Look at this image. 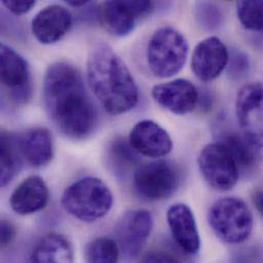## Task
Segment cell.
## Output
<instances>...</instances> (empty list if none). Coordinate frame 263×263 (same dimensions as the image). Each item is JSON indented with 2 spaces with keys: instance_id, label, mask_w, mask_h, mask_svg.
I'll return each mask as SVG.
<instances>
[{
  "instance_id": "obj_16",
  "label": "cell",
  "mask_w": 263,
  "mask_h": 263,
  "mask_svg": "<svg viewBox=\"0 0 263 263\" xmlns=\"http://www.w3.org/2000/svg\"><path fill=\"white\" fill-rule=\"evenodd\" d=\"M73 16L63 5L52 4L41 9L32 20L31 30L41 44L59 42L71 29Z\"/></svg>"
},
{
  "instance_id": "obj_19",
  "label": "cell",
  "mask_w": 263,
  "mask_h": 263,
  "mask_svg": "<svg viewBox=\"0 0 263 263\" xmlns=\"http://www.w3.org/2000/svg\"><path fill=\"white\" fill-rule=\"evenodd\" d=\"M217 142L221 143L236 161L240 172L252 171L259 161V151L241 132L229 130L219 135Z\"/></svg>"
},
{
  "instance_id": "obj_13",
  "label": "cell",
  "mask_w": 263,
  "mask_h": 263,
  "mask_svg": "<svg viewBox=\"0 0 263 263\" xmlns=\"http://www.w3.org/2000/svg\"><path fill=\"white\" fill-rule=\"evenodd\" d=\"M152 97L157 104L175 115L193 112L199 103L198 88L186 79H175L155 85Z\"/></svg>"
},
{
  "instance_id": "obj_22",
  "label": "cell",
  "mask_w": 263,
  "mask_h": 263,
  "mask_svg": "<svg viewBox=\"0 0 263 263\" xmlns=\"http://www.w3.org/2000/svg\"><path fill=\"white\" fill-rule=\"evenodd\" d=\"M120 248L118 243L107 237H100L85 248V258L87 263H118Z\"/></svg>"
},
{
  "instance_id": "obj_8",
  "label": "cell",
  "mask_w": 263,
  "mask_h": 263,
  "mask_svg": "<svg viewBox=\"0 0 263 263\" xmlns=\"http://www.w3.org/2000/svg\"><path fill=\"white\" fill-rule=\"evenodd\" d=\"M236 115L242 133L263 148V83L244 85L237 97Z\"/></svg>"
},
{
  "instance_id": "obj_28",
  "label": "cell",
  "mask_w": 263,
  "mask_h": 263,
  "mask_svg": "<svg viewBox=\"0 0 263 263\" xmlns=\"http://www.w3.org/2000/svg\"><path fill=\"white\" fill-rule=\"evenodd\" d=\"M2 5L9 10L11 13L15 15H21L29 12L35 5L36 1H11V0H3Z\"/></svg>"
},
{
  "instance_id": "obj_24",
  "label": "cell",
  "mask_w": 263,
  "mask_h": 263,
  "mask_svg": "<svg viewBox=\"0 0 263 263\" xmlns=\"http://www.w3.org/2000/svg\"><path fill=\"white\" fill-rule=\"evenodd\" d=\"M110 155L113 163L124 169V171L138 163V154L132 148L129 141L123 137H118L114 140L110 147Z\"/></svg>"
},
{
  "instance_id": "obj_14",
  "label": "cell",
  "mask_w": 263,
  "mask_h": 263,
  "mask_svg": "<svg viewBox=\"0 0 263 263\" xmlns=\"http://www.w3.org/2000/svg\"><path fill=\"white\" fill-rule=\"evenodd\" d=\"M168 227L176 245L187 255H196L201 249V238L192 209L182 203L170 206L166 213Z\"/></svg>"
},
{
  "instance_id": "obj_5",
  "label": "cell",
  "mask_w": 263,
  "mask_h": 263,
  "mask_svg": "<svg viewBox=\"0 0 263 263\" xmlns=\"http://www.w3.org/2000/svg\"><path fill=\"white\" fill-rule=\"evenodd\" d=\"M208 222L216 237L231 245L247 241L254 228V218L249 206L237 197L217 200L209 210Z\"/></svg>"
},
{
  "instance_id": "obj_26",
  "label": "cell",
  "mask_w": 263,
  "mask_h": 263,
  "mask_svg": "<svg viewBox=\"0 0 263 263\" xmlns=\"http://www.w3.org/2000/svg\"><path fill=\"white\" fill-rule=\"evenodd\" d=\"M227 69L231 79L240 80L248 74L250 70V60L248 55L243 51L234 49L230 52Z\"/></svg>"
},
{
  "instance_id": "obj_4",
  "label": "cell",
  "mask_w": 263,
  "mask_h": 263,
  "mask_svg": "<svg viewBox=\"0 0 263 263\" xmlns=\"http://www.w3.org/2000/svg\"><path fill=\"white\" fill-rule=\"evenodd\" d=\"M189 55L185 37L172 27H162L149 38L146 48L148 69L157 78H170L184 67Z\"/></svg>"
},
{
  "instance_id": "obj_11",
  "label": "cell",
  "mask_w": 263,
  "mask_h": 263,
  "mask_svg": "<svg viewBox=\"0 0 263 263\" xmlns=\"http://www.w3.org/2000/svg\"><path fill=\"white\" fill-rule=\"evenodd\" d=\"M230 51L226 44L216 36H210L199 42L192 54L193 73L203 82L218 78L227 69Z\"/></svg>"
},
{
  "instance_id": "obj_32",
  "label": "cell",
  "mask_w": 263,
  "mask_h": 263,
  "mask_svg": "<svg viewBox=\"0 0 263 263\" xmlns=\"http://www.w3.org/2000/svg\"><path fill=\"white\" fill-rule=\"evenodd\" d=\"M68 5L72 6V7H75V8H80V7H83L85 6L86 4H88V1H73V0H70V1H66Z\"/></svg>"
},
{
  "instance_id": "obj_15",
  "label": "cell",
  "mask_w": 263,
  "mask_h": 263,
  "mask_svg": "<svg viewBox=\"0 0 263 263\" xmlns=\"http://www.w3.org/2000/svg\"><path fill=\"white\" fill-rule=\"evenodd\" d=\"M128 141L138 155L152 159H160L167 156L173 147V142L168 132L152 120L137 122L130 132Z\"/></svg>"
},
{
  "instance_id": "obj_27",
  "label": "cell",
  "mask_w": 263,
  "mask_h": 263,
  "mask_svg": "<svg viewBox=\"0 0 263 263\" xmlns=\"http://www.w3.org/2000/svg\"><path fill=\"white\" fill-rule=\"evenodd\" d=\"M233 263H262L261 253L254 248H247L237 251L233 258Z\"/></svg>"
},
{
  "instance_id": "obj_21",
  "label": "cell",
  "mask_w": 263,
  "mask_h": 263,
  "mask_svg": "<svg viewBox=\"0 0 263 263\" xmlns=\"http://www.w3.org/2000/svg\"><path fill=\"white\" fill-rule=\"evenodd\" d=\"M18 154L15 138L7 132H2L0 148V184L2 187L12 180L18 170Z\"/></svg>"
},
{
  "instance_id": "obj_18",
  "label": "cell",
  "mask_w": 263,
  "mask_h": 263,
  "mask_svg": "<svg viewBox=\"0 0 263 263\" xmlns=\"http://www.w3.org/2000/svg\"><path fill=\"white\" fill-rule=\"evenodd\" d=\"M20 155L32 166L43 167L53 158L51 133L44 127L30 128L15 138Z\"/></svg>"
},
{
  "instance_id": "obj_23",
  "label": "cell",
  "mask_w": 263,
  "mask_h": 263,
  "mask_svg": "<svg viewBox=\"0 0 263 263\" xmlns=\"http://www.w3.org/2000/svg\"><path fill=\"white\" fill-rule=\"evenodd\" d=\"M237 15L245 29L262 32L263 1H239L237 3Z\"/></svg>"
},
{
  "instance_id": "obj_12",
  "label": "cell",
  "mask_w": 263,
  "mask_h": 263,
  "mask_svg": "<svg viewBox=\"0 0 263 263\" xmlns=\"http://www.w3.org/2000/svg\"><path fill=\"white\" fill-rule=\"evenodd\" d=\"M1 83L15 103H25L31 93L30 69L27 61L13 48L0 45Z\"/></svg>"
},
{
  "instance_id": "obj_7",
  "label": "cell",
  "mask_w": 263,
  "mask_h": 263,
  "mask_svg": "<svg viewBox=\"0 0 263 263\" xmlns=\"http://www.w3.org/2000/svg\"><path fill=\"white\" fill-rule=\"evenodd\" d=\"M198 164L205 181L216 191H231L239 181L241 172L236 161L229 151L217 141L202 148Z\"/></svg>"
},
{
  "instance_id": "obj_1",
  "label": "cell",
  "mask_w": 263,
  "mask_h": 263,
  "mask_svg": "<svg viewBox=\"0 0 263 263\" xmlns=\"http://www.w3.org/2000/svg\"><path fill=\"white\" fill-rule=\"evenodd\" d=\"M45 111L64 135L83 139L95 130L98 113L80 71L72 64L58 62L48 67L42 87Z\"/></svg>"
},
{
  "instance_id": "obj_9",
  "label": "cell",
  "mask_w": 263,
  "mask_h": 263,
  "mask_svg": "<svg viewBox=\"0 0 263 263\" xmlns=\"http://www.w3.org/2000/svg\"><path fill=\"white\" fill-rule=\"evenodd\" d=\"M151 1H106L100 9L103 27L112 35L125 37L135 28L136 21L151 13Z\"/></svg>"
},
{
  "instance_id": "obj_25",
  "label": "cell",
  "mask_w": 263,
  "mask_h": 263,
  "mask_svg": "<svg viewBox=\"0 0 263 263\" xmlns=\"http://www.w3.org/2000/svg\"><path fill=\"white\" fill-rule=\"evenodd\" d=\"M196 17L199 25L205 30H215L222 23L221 11L211 2H198L196 4Z\"/></svg>"
},
{
  "instance_id": "obj_29",
  "label": "cell",
  "mask_w": 263,
  "mask_h": 263,
  "mask_svg": "<svg viewBox=\"0 0 263 263\" xmlns=\"http://www.w3.org/2000/svg\"><path fill=\"white\" fill-rule=\"evenodd\" d=\"M139 263H181L173 255L164 251H151L145 254Z\"/></svg>"
},
{
  "instance_id": "obj_31",
  "label": "cell",
  "mask_w": 263,
  "mask_h": 263,
  "mask_svg": "<svg viewBox=\"0 0 263 263\" xmlns=\"http://www.w3.org/2000/svg\"><path fill=\"white\" fill-rule=\"evenodd\" d=\"M252 203L263 218V190L255 191L252 194Z\"/></svg>"
},
{
  "instance_id": "obj_20",
  "label": "cell",
  "mask_w": 263,
  "mask_h": 263,
  "mask_svg": "<svg viewBox=\"0 0 263 263\" xmlns=\"http://www.w3.org/2000/svg\"><path fill=\"white\" fill-rule=\"evenodd\" d=\"M74 252L71 243L60 234H48L34 247L30 263H73Z\"/></svg>"
},
{
  "instance_id": "obj_6",
  "label": "cell",
  "mask_w": 263,
  "mask_h": 263,
  "mask_svg": "<svg viewBox=\"0 0 263 263\" xmlns=\"http://www.w3.org/2000/svg\"><path fill=\"white\" fill-rule=\"evenodd\" d=\"M178 167L167 160H157L137 167L133 174V190L142 200L148 202L169 198L178 187Z\"/></svg>"
},
{
  "instance_id": "obj_30",
  "label": "cell",
  "mask_w": 263,
  "mask_h": 263,
  "mask_svg": "<svg viewBox=\"0 0 263 263\" xmlns=\"http://www.w3.org/2000/svg\"><path fill=\"white\" fill-rule=\"evenodd\" d=\"M0 227H1V233H0L1 234V239H0L1 246L6 247L15 238L16 230L10 221L5 220V219L1 220V226Z\"/></svg>"
},
{
  "instance_id": "obj_10",
  "label": "cell",
  "mask_w": 263,
  "mask_h": 263,
  "mask_svg": "<svg viewBox=\"0 0 263 263\" xmlns=\"http://www.w3.org/2000/svg\"><path fill=\"white\" fill-rule=\"evenodd\" d=\"M154 227L152 213L145 209H132L123 214L116 227L120 251L129 258L137 256L145 246Z\"/></svg>"
},
{
  "instance_id": "obj_2",
  "label": "cell",
  "mask_w": 263,
  "mask_h": 263,
  "mask_svg": "<svg viewBox=\"0 0 263 263\" xmlns=\"http://www.w3.org/2000/svg\"><path fill=\"white\" fill-rule=\"evenodd\" d=\"M86 74L89 87L111 115L125 114L137 105L136 82L125 62L106 42H97L89 50Z\"/></svg>"
},
{
  "instance_id": "obj_17",
  "label": "cell",
  "mask_w": 263,
  "mask_h": 263,
  "mask_svg": "<svg viewBox=\"0 0 263 263\" xmlns=\"http://www.w3.org/2000/svg\"><path fill=\"white\" fill-rule=\"evenodd\" d=\"M48 200L49 191L45 181L38 175H32L14 189L9 205L16 214L30 215L44 209Z\"/></svg>"
},
{
  "instance_id": "obj_3",
  "label": "cell",
  "mask_w": 263,
  "mask_h": 263,
  "mask_svg": "<svg viewBox=\"0 0 263 263\" xmlns=\"http://www.w3.org/2000/svg\"><path fill=\"white\" fill-rule=\"evenodd\" d=\"M114 203L110 187L100 178L83 177L69 185L62 197L64 209L76 219L95 222L105 217Z\"/></svg>"
}]
</instances>
